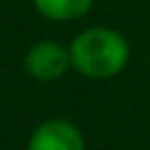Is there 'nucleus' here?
<instances>
[{
    "label": "nucleus",
    "mask_w": 150,
    "mask_h": 150,
    "mask_svg": "<svg viewBox=\"0 0 150 150\" xmlns=\"http://www.w3.org/2000/svg\"><path fill=\"white\" fill-rule=\"evenodd\" d=\"M70 68L89 80H110L120 75L131 56L127 38L108 26H91L77 33L68 47Z\"/></svg>",
    "instance_id": "f257e3e1"
},
{
    "label": "nucleus",
    "mask_w": 150,
    "mask_h": 150,
    "mask_svg": "<svg viewBox=\"0 0 150 150\" xmlns=\"http://www.w3.org/2000/svg\"><path fill=\"white\" fill-rule=\"evenodd\" d=\"M33 5L45 19L63 23V21H75L89 14V9L94 7V0H33Z\"/></svg>",
    "instance_id": "20e7f679"
},
{
    "label": "nucleus",
    "mask_w": 150,
    "mask_h": 150,
    "mask_svg": "<svg viewBox=\"0 0 150 150\" xmlns=\"http://www.w3.org/2000/svg\"><path fill=\"white\" fill-rule=\"evenodd\" d=\"M23 66L30 77H35L40 82H54V80L63 77L66 70L70 68V52H68V47H63L54 40H40L35 45H30V49L26 52Z\"/></svg>",
    "instance_id": "f03ea898"
},
{
    "label": "nucleus",
    "mask_w": 150,
    "mask_h": 150,
    "mask_svg": "<svg viewBox=\"0 0 150 150\" xmlns=\"http://www.w3.org/2000/svg\"><path fill=\"white\" fill-rule=\"evenodd\" d=\"M26 150H87V145L82 131L70 120L56 117L33 129Z\"/></svg>",
    "instance_id": "7ed1b4c3"
}]
</instances>
